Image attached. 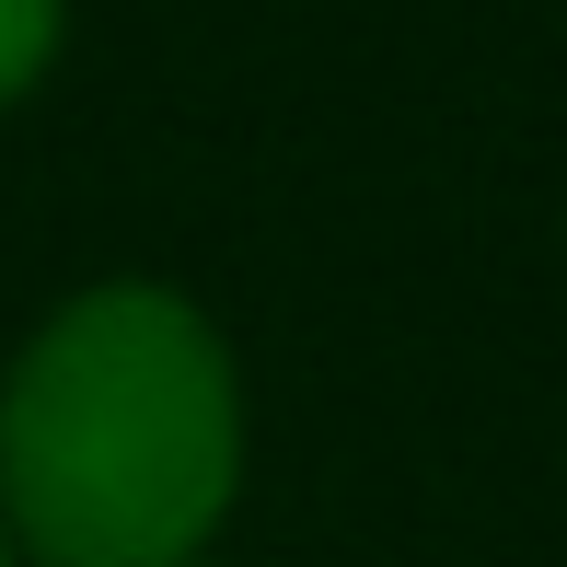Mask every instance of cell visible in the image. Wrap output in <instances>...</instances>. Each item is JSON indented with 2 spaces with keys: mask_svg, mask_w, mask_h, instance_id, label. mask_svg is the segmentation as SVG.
Instances as JSON below:
<instances>
[{
  "mask_svg": "<svg viewBox=\"0 0 567 567\" xmlns=\"http://www.w3.org/2000/svg\"><path fill=\"white\" fill-rule=\"evenodd\" d=\"M0 567H23V556H12V533H0Z\"/></svg>",
  "mask_w": 567,
  "mask_h": 567,
  "instance_id": "3957f363",
  "label": "cell"
},
{
  "mask_svg": "<svg viewBox=\"0 0 567 567\" xmlns=\"http://www.w3.org/2000/svg\"><path fill=\"white\" fill-rule=\"evenodd\" d=\"M244 486V382L197 301L105 278L0 382V533L23 567H197Z\"/></svg>",
  "mask_w": 567,
  "mask_h": 567,
  "instance_id": "6da1fadb",
  "label": "cell"
},
{
  "mask_svg": "<svg viewBox=\"0 0 567 567\" xmlns=\"http://www.w3.org/2000/svg\"><path fill=\"white\" fill-rule=\"evenodd\" d=\"M197 567H209V556H197Z\"/></svg>",
  "mask_w": 567,
  "mask_h": 567,
  "instance_id": "277c9868",
  "label": "cell"
},
{
  "mask_svg": "<svg viewBox=\"0 0 567 567\" xmlns=\"http://www.w3.org/2000/svg\"><path fill=\"white\" fill-rule=\"evenodd\" d=\"M59 12L70 0H0V105H23L35 70L59 59Z\"/></svg>",
  "mask_w": 567,
  "mask_h": 567,
  "instance_id": "7a4b0ae2",
  "label": "cell"
}]
</instances>
